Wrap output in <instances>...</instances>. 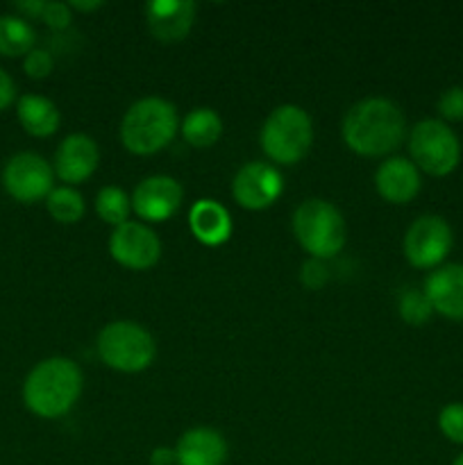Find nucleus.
Wrapping results in <instances>:
<instances>
[{
	"mask_svg": "<svg viewBox=\"0 0 463 465\" xmlns=\"http://www.w3.org/2000/svg\"><path fill=\"white\" fill-rule=\"evenodd\" d=\"M343 141L354 154L386 157L402 145L407 118L389 98H363L348 109L343 118Z\"/></svg>",
	"mask_w": 463,
	"mask_h": 465,
	"instance_id": "nucleus-1",
	"label": "nucleus"
},
{
	"mask_svg": "<svg viewBox=\"0 0 463 465\" xmlns=\"http://www.w3.org/2000/svg\"><path fill=\"white\" fill-rule=\"evenodd\" d=\"M84 389V377L73 359L50 357L36 363L23 381V402L34 416L54 420L71 411Z\"/></svg>",
	"mask_w": 463,
	"mask_h": 465,
	"instance_id": "nucleus-2",
	"label": "nucleus"
},
{
	"mask_svg": "<svg viewBox=\"0 0 463 465\" xmlns=\"http://www.w3.org/2000/svg\"><path fill=\"white\" fill-rule=\"evenodd\" d=\"M180 130L175 104L159 95H148L130 104L121 121V143L139 157L162 153Z\"/></svg>",
	"mask_w": 463,
	"mask_h": 465,
	"instance_id": "nucleus-3",
	"label": "nucleus"
},
{
	"mask_svg": "<svg viewBox=\"0 0 463 465\" xmlns=\"http://www.w3.org/2000/svg\"><path fill=\"white\" fill-rule=\"evenodd\" d=\"M293 234L311 259L327 262L345 248L348 227L336 204L322 198H309L293 212Z\"/></svg>",
	"mask_w": 463,
	"mask_h": 465,
	"instance_id": "nucleus-4",
	"label": "nucleus"
},
{
	"mask_svg": "<svg viewBox=\"0 0 463 465\" xmlns=\"http://www.w3.org/2000/svg\"><path fill=\"white\" fill-rule=\"evenodd\" d=\"M259 143L271 162L281 166L302 162L313 143L311 116L300 104H280L263 121Z\"/></svg>",
	"mask_w": 463,
	"mask_h": 465,
	"instance_id": "nucleus-5",
	"label": "nucleus"
},
{
	"mask_svg": "<svg viewBox=\"0 0 463 465\" xmlns=\"http://www.w3.org/2000/svg\"><path fill=\"white\" fill-rule=\"evenodd\" d=\"M95 350L104 366L125 375L148 371L157 357V343L153 334L134 321L107 322L100 330Z\"/></svg>",
	"mask_w": 463,
	"mask_h": 465,
	"instance_id": "nucleus-6",
	"label": "nucleus"
},
{
	"mask_svg": "<svg viewBox=\"0 0 463 465\" xmlns=\"http://www.w3.org/2000/svg\"><path fill=\"white\" fill-rule=\"evenodd\" d=\"M409 153L418 171L431 177H445L457 171L461 162V143L448 123L425 118L409 134Z\"/></svg>",
	"mask_w": 463,
	"mask_h": 465,
	"instance_id": "nucleus-7",
	"label": "nucleus"
},
{
	"mask_svg": "<svg viewBox=\"0 0 463 465\" xmlns=\"http://www.w3.org/2000/svg\"><path fill=\"white\" fill-rule=\"evenodd\" d=\"M454 245L452 227L445 218L425 213L409 225L404 234V257L413 268L429 271L445 262Z\"/></svg>",
	"mask_w": 463,
	"mask_h": 465,
	"instance_id": "nucleus-8",
	"label": "nucleus"
},
{
	"mask_svg": "<svg viewBox=\"0 0 463 465\" xmlns=\"http://www.w3.org/2000/svg\"><path fill=\"white\" fill-rule=\"evenodd\" d=\"M3 186L16 203H41L54 189V171L41 154L18 153L5 163Z\"/></svg>",
	"mask_w": 463,
	"mask_h": 465,
	"instance_id": "nucleus-9",
	"label": "nucleus"
},
{
	"mask_svg": "<svg viewBox=\"0 0 463 465\" xmlns=\"http://www.w3.org/2000/svg\"><path fill=\"white\" fill-rule=\"evenodd\" d=\"M109 254L127 271H150L162 259V241L145 223L127 221L113 227Z\"/></svg>",
	"mask_w": 463,
	"mask_h": 465,
	"instance_id": "nucleus-10",
	"label": "nucleus"
},
{
	"mask_svg": "<svg viewBox=\"0 0 463 465\" xmlns=\"http://www.w3.org/2000/svg\"><path fill=\"white\" fill-rule=\"evenodd\" d=\"M284 191V180L281 173L272 163L266 162H250L236 171L232 180V198L236 204L248 212H261L271 204L277 203V198Z\"/></svg>",
	"mask_w": 463,
	"mask_h": 465,
	"instance_id": "nucleus-11",
	"label": "nucleus"
},
{
	"mask_svg": "<svg viewBox=\"0 0 463 465\" xmlns=\"http://www.w3.org/2000/svg\"><path fill=\"white\" fill-rule=\"evenodd\" d=\"M132 198V212L148 223H163L177 213L184 200V189L171 175H150L136 184Z\"/></svg>",
	"mask_w": 463,
	"mask_h": 465,
	"instance_id": "nucleus-12",
	"label": "nucleus"
},
{
	"mask_svg": "<svg viewBox=\"0 0 463 465\" xmlns=\"http://www.w3.org/2000/svg\"><path fill=\"white\" fill-rule=\"evenodd\" d=\"M145 25L154 39L177 44L193 30L198 7L191 0H150L143 7Z\"/></svg>",
	"mask_w": 463,
	"mask_h": 465,
	"instance_id": "nucleus-13",
	"label": "nucleus"
},
{
	"mask_svg": "<svg viewBox=\"0 0 463 465\" xmlns=\"http://www.w3.org/2000/svg\"><path fill=\"white\" fill-rule=\"evenodd\" d=\"M100 163V148L89 134H68L54 153L53 171L66 186L82 184L95 173Z\"/></svg>",
	"mask_w": 463,
	"mask_h": 465,
	"instance_id": "nucleus-14",
	"label": "nucleus"
},
{
	"mask_svg": "<svg viewBox=\"0 0 463 465\" xmlns=\"http://www.w3.org/2000/svg\"><path fill=\"white\" fill-rule=\"evenodd\" d=\"M420 171L407 157H389L375 173V189L390 204H409L420 193Z\"/></svg>",
	"mask_w": 463,
	"mask_h": 465,
	"instance_id": "nucleus-15",
	"label": "nucleus"
},
{
	"mask_svg": "<svg viewBox=\"0 0 463 465\" xmlns=\"http://www.w3.org/2000/svg\"><path fill=\"white\" fill-rule=\"evenodd\" d=\"M422 291L436 313L449 321H463V263L438 266L427 277Z\"/></svg>",
	"mask_w": 463,
	"mask_h": 465,
	"instance_id": "nucleus-16",
	"label": "nucleus"
},
{
	"mask_svg": "<svg viewBox=\"0 0 463 465\" xmlns=\"http://www.w3.org/2000/svg\"><path fill=\"white\" fill-rule=\"evenodd\" d=\"M175 454L177 465H222L227 461V440L212 427H193L180 436Z\"/></svg>",
	"mask_w": 463,
	"mask_h": 465,
	"instance_id": "nucleus-17",
	"label": "nucleus"
},
{
	"mask_svg": "<svg viewBox=\"0 0 463 465\" xmlns=\"http://www.w3.org/2000/svg\"><path fill=\"white\" fill-rule=\"evenodd\" d=\"M189 230L195 236V241L209 245V248H218V245L230 241L234 225H232L230 212L221 203L202 198L191 207Z\"/></svg>",
	"mask_w": 463,
	"mask_h": 465,
	"instance_id": "nucleus-18",
	"label": "nucleus"
},
{
	"mask_svg": "<svg viewBox=\"0 0 463 465\" xmlns=\"http://www.w3.org/2000/svg\"><path fill=\"white\" fill-rule=\"evenodd\" d=\"M16 116L18 123L23 125V130L27 134L36 136V139H45V136H53L59 130V116L57 104L53 103L45 95L36 94H25L18 98L16 103Z\"/></svg>",
	"mask_w": 463,
	"mask_h": 465,
	"instance_id": "nucleus-19",
	"label": "nucleus"
},
{
	"mask_svg": "<svg viewBox=\"0 0 463 465\" xmlns=\"http://www.w3.org/2000/svg\"><path fill=\"white\" fill-rule=\"evenodd\" d=\"M180 132L182 139L193 148H212L222 134V121L213 109L195 107L180 123Z\"/></svg>",
	"mask_w": 463,
	"mask_h": 465,
	"instance_id": "nucleus-20",
	"label": "nucleus"
},
{
	"mask_svg": "<svg viewBox=\"0 0 463 465\" xmlns=\"http://www.w3.org/2000/svg\"><path fill=\"white\" fill-rule=\"evenodd\" d=\"M36 32L23 16L0 14V54L3 57H25L34 50Z\"/></svg>",
	"mask_w": 463,
	"mask_h": 465,
	"instance_id": "nucleus-21",
	"label": "nucleus"
},
{
	"mask_svg": "<svg viewBox=\"0 0 463 465\" xmlns=\"http://www.w3.org/2000/svg\"><path fill=\"white\" fill-rule=\"evenodd\" d=\"M45 207H48L50 216L57 223H62V225L80 223L86 212L84 198L73 186H54L48 198H45Z\"/></svg>",
	"mask_w": 463,
	"mask_h": 465,
	"instance_id": "nucleus-22",
	"label": "nucleus"
},
{
	"mask_svg": "<svg viewBox=\"0 0 463 465\" xmlns=\"http://www.w3.org/2000/svg\"><path fill=\"white\" fill-rule=\"evenodd\" d=\"M132 212V198L121 186H103L95 195V213L107 225L118 227L127 223Z\"/></svg>",
	"mask_w": 463,
	"mask_h": 465,
	"instance_id": "nucleus-23",
	"label": "nucleus"
},
{
	"mask_svg": "<svg viewBox=\"0 0 463 465\" xmlns=\"http://www.w3.org/2000/svg\"><path fill=\"white\" fill-rule=\"evenodd\" d=\"M398 313L407 325L420 327L429 321L434 309H431V302L427 300L425 291L407 289L398 300Z\"/></svg>",
	"mask_w": 463,
	"mask_h": 465,
	"instance_id": "nucleus-24",
	"label": "nucleus"
},
{
	"mask_svg": "<svg viewBox=\"0 0 463 465\" xmlns=\"http://www.w3.org/2000/svg\"><path fill=\"white\" fill-rule=\"evenodd\" d=\"M438 430L452 443L463 445V404L452 402L440 409L438 413Z\"/></svg>",
	"mask_w": 463,
	"mask_h": 465,
	"instance_id": "nucleus-25",
	"label": "nucleus"
},
{
	"mask_svg": "<svg viewBox=\"0 0 463 465\" xmlns=\"http://www.w3.org/2000/svg\"><path fill=\"white\" fill-rule=\"evenodd\" d=\"M54 68V59L48 50L44 48H34L23 57V71H25L27 77L32 80H44L53 73Z\"/></svg>",
	"mask_w": 463,
	"mask_h": 465,
	"instance_id": "nucleus-26",
	"label": "nucleus"
},
{
	"mask_svg": "<svg viewBox=\"0 0 463 465\" xmlns=\"http://www.w3.org/2000/svg\"><path fill=\"white\" fill-rule=\"evenodd\" d=\"M438 114L445 121H463V86H449L438 98Z\"/></svg>",
	"mask_w": 463,
	"mask_h": 465,
	"instance_id": "nucleus-27",
	"label": "nucleus"
},
{
	"mask_svg": "<svg viewBox=\"0 0 463 465\" xmlns=\"http://www.w3.org/2000/svg\"><path fill=\"white\" fill-rule=\"evenodd\" d=\"M41 21L50 27V30H66L73 21V14L68 3H44V12H41Z\"/></svg>",
	"mask_w": 463,
	"mask_h": 465,
	"instance_id": "nucleus-28",
	"label": "nucleus"
},
{
	"mask_svg": "<svg viewBox=\"0 0 463 465\" xmlns=\"http://www.w3.org/2000/svg\"><path fill=\"white\" fill-rule=\"evenodd\" d=\"M300 280H302V284L307 286V289L316 291L327 284V280H330V268H327L325 262H320V259H309L302 266V271H300Z\"/></svg>",
	"mask_w": 463,
	"mask_h": 465,
	"instance_id": "nucleus-29",
	"label": "nucleus"
},
{
	"mask_svg": "<svg viewBox=\"0 0 463 465\" xmlns=\"http://www.w3.org/2000/svg\"><path fill=\"white\" fill-rule=\"evenodd\" d=\"M14 98H16V84L9 77V73L0 68V112L7 109L14 103Z\"/></svg>",
	"mask_w": 463,
	"mask_h": 465,
	"instance_id": "nucleus-30",
	"label": "nucleus"
},
{
	"mask_svg": "<svg viewBox=\"0 0 463 465\" xmlns=\"http://www.w3.org/2000/svg\"><path fill=\"white\" fill-rule=\"evenodd\" d=\"M150 465H177L175 448H154L150 452Z\"/></svg>",
	"mask_w": 463,
	"mask_h": 465,
	"instance_id": "nucleus-31",
	"label": "nucleus"
},
{
	"mask_svg": "<svg viewBox=\"0 0 463 465\" xmlns=\"http://www.w3.org/2000/svg\"><path fill=\"white\" fill-rule=\"evenodd\" d=\"M14 7L27 18H39L41 12H44V0H23V3H16Z\"/></svg>",
	"mask_w": 463,
	"mask_h": 465,
	"instance_id": "nucleus-32",
	"label": "nucleus"
},
{
	"mask_svg": "<svg viewBox=\"0 0 463 465\" xmlns=\"http://www.w3.org/2000/svg\"><path fill=\"white\" fill-rule=\"evenodd\" d=\"M68 7L71 9H77V12H95V9L103 7V3L100 0H91V3H80V0H73V3H68Z\"/></svg>",
	"mask_w": 463,
	"mask_h": 465,
	"instance_id": "nucleus-33",
	"label": "nucleus"
},
{
	"mask_svg": "<svg viewBox=\"0 0 463 465\" xmlns=\"http://www.w3.org/2000/svg\"><path fill=\"white\" fill-rule=\"evenodd\" d=\"M452 465H463V454H458L457 459H454V463Z\"/></svg>",
	"mask_w": 463,
	"mask_h": 465,
	"instance_id": "nucleus-34",
	"label": "nucleus"
}]
</instances>
